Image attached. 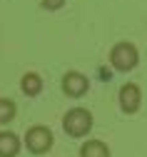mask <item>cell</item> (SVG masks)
Instances as JSON below:
<instances>
[{"label": "cell", "instance_id": "cell-1", "mask_svg": "<svg viewBox=\"0 0 147 157\" xmlns=\"http://www.w3.org/2000/svg\"><path fill=\"white\" fill-rule=\"evenodd\" d=\"M92 125H95L92 112L85 110V107H72V110L65 112V117H62V130H65L68 137H75V140L90 135Z\"/></svg>", "mask_w": 147, "mask_h": 157}, {"label": "cell", "instance_id": "cell-2", "mask_svg": "<svg viewBox=\"0 0 147 157\" xmlns=\"http://www.w3.org/2000/svg\"><path fill=\"white\" fill-rule=\"evenodd\" d=\"M137 63H140V52H137V48L132 43L122 40V43L112 45V50H110V65L117 72H132L137 67Z\"/></svg>", "mask_w": 147, "mask_h": 157}, {"label": "cell", "instance_id": "cell-3", "mask_svg": "<svg viewBox=\"0 0 147 157\" xmlns=\"http://www.w3.org/2000/svg\"><path fill=\"white\" fill-rule=\"evenodd\" d=\"M23 142H25L28 152H33V155H45V152L52 147L55 137H52V130H50V127H45V125H33V127H28Z\"/></svg>", "mask_w": 147, "mask_h": 157}, {"label": "cell", "instance_id": "cell-4", "mask_svg": "<svg viewBox=\"0 0 147 157\" xmlns=\"http://www.w3.org/2000/svg\"><path fill=\"white\" fill-rule=\"evenodd\" d=\"M60 87H62V92H65L68 97H75V100H77V97H82L90 90V77L77 72V70H68L65 75H62Z\"/></svg>", "mask_w": 147, "mask_h": 157}, {"label": "cell", "instance_id": "cell-5", "mask_svg": "<svg viewBox=\"0 0 147 157\" xmlns=\"http://www.w3.org/2000/svg\"><path fill=\"white\" fill-rule=\"evenodd\" d=\"M117 100H120V110L125 115H135L142 105V90L137 82H125L117 92Z\"/></svg>", "mask_w": 147, "mask_h": 157}, {"label": "cell", "instance_id": "cell-6", "mask_svg": "<svg viewBox=\"0 0 147 157\" xmlns=\"http://www.w3.org/2000/svg\"><path fill=\"white\" fill-rule=\"evenodd\" d=\"M20 147H23V142H20V137L10 130H0V157H17Z\"/></svg>", "mask_w": 147, "mask_h": 157}, {"label": "cell", "instance_id": "cell-7", "mask_svg": "<svg viewBox=\"0 0 147 157\" xmlns=\"http://www.w3.org/2000/svg\"><path fill=\"white\" fill-rule=\"evenodd\" d=\"M45 82H43V77H40L37 72H25L23 77H20V90H23L28 97H37L40 92H43Z\"/></svg>", "mask_w": 147, "mask_h": 157}, {"label": "cell", "instance_id": "cell-8", "mask_svg": "<svg viewBox=\"0 0 147 157\" xmlns=\"http://www.w3.org/2000/svg\"><path fill=\"white\" fill-rule=\"evenodd\" d=\"M80 157H110V147L102 140H87L80 147Z\"/></svg>", "mask_w": 147, "mask_h": 157}, {"label": "cell", "instance_id": "cell-9", "mask_svg": "<svg viewBox=\"0 0 147 157\" xmlns=\"http://www.w3.org/2000/svg\"><path fill=\"white\" fill-rule=\"evenodd\" d=\"M15 115H17V105L13 100H8V97H0V125L13 122Z\"/></svg>", "mask_w": 147, "mask_h": 157}, {"label": "cell", "instance_id": "cell-10", "mask_svg": "<svg viewBox=\"0 0 147 157\" xmlns=\"http://www.w3.org/2000/svg\"><path fill=\"white\" fill-rule=\"evenodd\" d=\"M40 5H43L45 10H50V13H55V10H60L62 5H65V0H40Z\"/></svg>", "mask_w": 147, "mask_h": 157}]
</instances>
